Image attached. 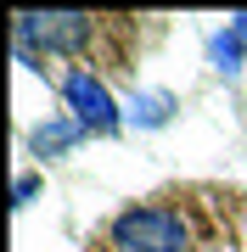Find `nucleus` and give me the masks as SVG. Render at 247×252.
I'll use <instances>...</instances> for the list:
<instances>
[{
    "label": "nucleus",
    "mask_w": 247,
    "mask_h": 252,
    "mask_svg": "<svg viewBox=\"0 0 247 252\" xmlns=\"http://www.w3.org/2000/svg\"><path fill=\"white\" fill-rule=\"evenodd\" d=\"M107 247L112 252H191V224H185L180 207L141 202L107 224Z\"/></svg>",
    "instance_id": "1"
},
{
    "label": "nucleus",
    "mask_w": 247,
    "mask_h": 252,
    "mask_svg": "<svg viewBox=\"0 0 247 252\" xmlns=\"http://www.w3.org/2000/svg\"><path fill=\"white\" fill-rule=\"evenodd\" d=\"M17 56H34L39 51H84L96 34V17L90 11H17Z\"/></svg>",
    "instance_id": "2"
},
{
    "label": "nucleus",
    "mask_w": 247,
    "mask_h": 252,
    "mask_svg": "<svg viewBox=\"0 0 247 252\" xmlns=\"http://www.w3.org/2000/svg\"><path fill=\"white\" fill-rule=\"evenodd\" d=\"M62 95H68L73 124L84 129V135H112V129H118V107H112L107 84H101L90 67H73V73H68V79H62Z\"/></svg>",
    "instance_id": "3"
},
{
    "label": "nucleus",
    "mask_w": 247,
    "mask_h": 252,
    "mask_svg": "<svg viewBox=\"0 0 247 252\" xmlns=\"http://www.w3.org/2000/svg\"><path fill=\"white\" fill-rule=\"evenodd\" d=\"M208 56H213V67H225V73H236V67L247 62V11L225 23V34L208 39Z\"/></svg>",
    "instance_id": "4"
},
{
    "label": "nucleus",
    "mask_w": 247,
    "mask_h": 252,
    "mask_svg": "<svg viewBox=\"0 0 247 252\" xmlns=\"http://www.w3.org/2000/svg\"><path fill=\"white\" fill-rule=\"evenodd\" d=\"M79 135L84 129L73 124V118H51V124H39L34 135H28V152L34 157H62L68 146H79Z\"/></svg>",
    "instance_id": "5"
},
{
    "label": "nucleus",
    "mask_w": 247,
    "mask_h": 252,
    "mask_svg": "<svg viewBox=\"0 0 247 252\" xmlns=\"http://www.w3.org/2000/svg\"><path fill=\"white\" fill-rule=\"evenodd\" d=\"M169 112H174V95H169V90H146V95L129 101V124H141V129L169 124Z\"/></svg>",
    "instance_id": "6"
},
{
    "label": "nucleus",
    "mask_w": 247,
    "mask_h": 252,
    "mask_svg": "<svg viewBox=\"0 0 247 252\" xmlns=\"http://www.w3.org/2000/svg\"><path fill=\"white\" fill-rule=\"evenodd\" d=\"M34 190H39V180H34V174H23V180H17V190H11V196H17V207L34 196Z\"/></svg>",
    "instance_id": "7"
}]
</instances>
